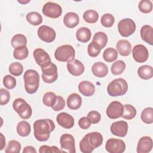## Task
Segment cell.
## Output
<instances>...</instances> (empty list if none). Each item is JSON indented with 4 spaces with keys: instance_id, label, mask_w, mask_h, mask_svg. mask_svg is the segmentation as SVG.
Returning a JSON list of instances; mask_svg holds the SVG:
<instances>
[{
    "instance_id": "f6af8a7d",
    "label": "cell",
    "mask_w": 153,
    "mask_h": 153,
    "mask_svg": "<svg viewBox=\"0 0 153 153\" xmlns=\"http://www.w3.org/2000/svg\"><path fill=\"white\" fill-rule=\"evenodd\" d=\"M10 99V92L5 89L1 88L0 89V105H5L8 103Z\"/></svg>"
},
{
    "instance_id": "30bf717a",
    "label": "cell",
    "mask_w": 153,
    "mask_h": 153,
    "mask_svg": "<svg viewBox=\"0 0 153 153\" xmlns=\"http://www.w3.org/2000/svg\"><path fill=\"white\" fill-rule=\"evenodd\" d=\"M105 149L109 153H123L126 149V144L121 139L111 138L106 141Z\"/></svg>"
},
{
    "instance_id": "d6a6232c",
    "label": "cell",
    "mask_w": 153,
    "mask_h": 153,
    "mask_svg": "<svg viewBox=\"0 0 153 153\" xmlns=\"http://www.w3.org/2000/svg\"><path fill=\"white\" fill-rule=\"evenodd\" d=\"M103 58L106 62H113L118 58V52L114 48H108L103 53Z\"/></svg>"
},
{
    "instance_id": "60d3db41",
    "label": "cell",
    "mask_w": 153,
    "mask_h": 153,
    "mask_svg": "<svg viewBox=\"0 0 153 153\" xmlns=\"http://www.w3.org/2000/svg\"><path fill=\"white\" fill-rule=\"evenodd\" d=\"M138 8L143 13H149L152 10V2L149 0H142L138 4Z\"/></svg>"
},
{
    "instance_id": "7402d4cb",
    "label": "cell",
    "mask_w": 153,
    "mask_h": 153,
    "mask_svg": "<svg viewBox=\"0 0 153 153\" xmlns=\"http://www.w3.org/2000/svg\"><path fill=\"white\" fill-rule=\"evenodd\" d=\"M140 36L142 40L151 45H153V29L150 25L143 26L140 30Z\"/></svg>"
},
{
    "instance_id": "8992f818",
    "label": "cell",
    "mask_w": 153,
    "mask_h": 153,
    "mask_svg": "<svg viewBox=\"0 0 153 153\" xmlns=\"http://www.w3.org/2000/svg\"><path fill=\"white\" fill-rule=\"evenodd\" d=\"M14 110L23 120L29 119L32 114L31 106L22 98H17L13 103Z\"/></svg>"
},
{
    "instance_id": "1f68e13d",
    "label": "cell",
    "mask_w": 153,
    "mask_h": 153,
    "mask_svg": "<svg viewBox=\"0 0 153 153\" xmlns=\"http://www.w3.org/2000/svg\"><path fill=\"white\" fill-rule=\"evenodd\" d=\"M123 106L124 109L121 117H123V118L125 120H130L134 118L136 115L137 112L136 108L133 106L128 104H126L123 105Z\"/></svg>"
},
{
    "instance_id": "bcb514c9",
    "label": "cell",
    "mask_w": 153,
    "mask_h": 153,
    "mask_svg": "<svg viewBox=\"0 0 153 153\" xmlns=\"http://www.w3.org/2000/svg\"><path fill=\"white\" fill-rule=\"evenodd\" d=\"M87 118L91 124L98 123L101 119L100 114L96 111H91L87 114Z\"/></svg>"
},
{
    "instance_id": "d4e9b609",
    "label": "cell",
    "mask_w": 153,
    "mask_h": 153,
    "mask_svg": "<svg viewBox=\"0 0 153 153\" xmlns=\"http://www.w3.org/2000/svg\"><path fill=\"white\" fill-rule=\"evenodd\" d=\"M68 107L72 110H76L79 109L82 104L81 97L77 93H72L70 94L66 100Z\"/></svg>"
},
{
    "instance_id": "e0dca14e",
    "label": "cell",
    "mask_w": 153,
    "mask_h": 153,
    "mask_svg": "<svg viewBox=\"0 0 153 153\" xmlns=\"http://www.w3.org/2000/svg\"><path fill=\"white\" fill-rule=\"evenodd\" d=\"M56 121L59 126L66 129L73 127L75 123L74 117L66 112L59 114L56 117Z\"/></svg>"
},
{
    "instance_id": "2e32d148",
    "label": "cell",
    "mask_w": 153,
    "mask_h": 153,
    "mask_svg": "<svg viewBox=\"0 0 153 153\" xmlns=\"http://www.w3.org/2000/svg\"><path fill=\"white\" fill-rule=\"evenodd\" d=\"M128 124L124 121L114 122L111 126V131L112 134L118 137H124L128 131Z\"/></svg>"
},
{
    "instance_id": "f35d334b",
    "label": "cell",
    "mask_w": 153,
    "mask_h": 153,
    "mask_svg": "<svg viewBox=\"0 0 153 153\" xmlns=\"http://www.w3.org/2000/svg\"><path fill=\"white\" fill-rule=\"evenodd\" d=\"M8 71L11 75L15 76H18L22 74L23 72V66L20 62H13L10 65Z\"/></svg>"
},
{
    "instance_id": "f1b7e54d",
    "label": "cell",
    "mask_w": 153,
    "mask_h": 153,
    "mask_svg": "<svg viewBox=\"0 0 153 153\" xmlns=\"http://www.w3.org/2000/svg\"><path fill=\"white\" fill-rule=\"evenodd\" d=\"M27 22L33 26H38L42 23V16L36 11H32L29 13L26 17Z\"/></svg>"
},
{
    "instance_id": "b9f144b4",
    "label": "cell",
    "mask_w": 153,
    "mask_h": 153,
    "mask_svg": "<svg viewBox=\"0 0 153 153\" xmlns=\"http://www.w3.org/2000/svg\"><path fill=\"white\" fill-rule=\"evenodd\" d=\"M101 48L99 45L94 42L90 43L87 47V53L88 55L91 57H97L100 53Z\"/></svg>"
},
{
    "instance_id": "f907efd6",
    "label": "cell",
    "mask_w": 153,
    "mask_h": 153,
    "mask_svg": "<svg viewBox=\"0 0 153 153\" xmlns=\"http://www.w3.org/2000/svg\"><path fill=\"white\" fill-rule=\"evenodd\" d=\"M23 153H36V150L35 149V148L33 146H27L26 147L24 148L23 150Z\"/></svg>"
},
{
    "instance_id": "cb8c5ba5",
    "label": "cell",
    "mask_w": 153,
    "mask_h": 153,
    "mask_svg": "<svg viewBox=\"0 0 153 153\" xmlns=\"http://www.w3.org/2000/svg\"><path fill=\"white\" fill-rule=\"evenodd\" d=\"M116 48L119 54L123 56H128L131 51V45L126 39L119 40L117 43Z\"/></svg>"
},
{
    "instance_id": "9a60e30c",
    "label": "cell",
    "mask_w": 153,
    "mask_h": 153,
    "mask_svg": "<svg viewBox=\"0 0 153 153\" xmlns=\"http://www.w3.org/2000/svg\"><path fill=\"white\" fill-rule=\"evenodd\" d=\"M60 143L62 149H66L70 153L76 152L75 139L72 135L68 133L63 134L60 138Z\"/></svg>"
},
{
    "instance_id": "484cf974",
    "label": "cell",
    "mask_w": 153,
    "mask_h": 153,
    "mask_svg": "<svg viewBox=\"0 0 153 153\" xmlns=\"http://www.w3.org/2000/svg\"><path fill=\"white\" fill-rule=\"evenodd\" d=\"M91 36V30L85 27L79 28L76 33L77 40L82 43H86L89 41Z\"/></svg>"
},
{
    "instance_id": "d590c367",
    "label": "cell",
    "mask_w": 153,
    "mask_h": 153,
    "mask_svg": "<svg viewBox=\"0 0 153 153\" xmlns=\"http://www.w3.org/2000/svg\"><path fill=\"white\" fill-rule=\"evenodd\" d=\"M29 55L28 48L26 46L14 48L13 56L17 60H23L27 57Z\"/></svg>"
},
{
    "instance_id": "52a82bcc",
    "label": "cell",
    "mask_w": 153,
    "mask_h": 153,
    "mask_svg": "<svg viewBox=\"0 0 153 153\" xmlns=\"http://www.w3.org/2000/svg\"><path fill=\"white\" fill-rule=\"evenodd\" d=\"M42 71V78L45 83H53L55 82L58 78L57 68L53 63H50L48 65L41 68Z\"/></svg>"
},
{
    "instance_id": "816d5d0a",
    "label": "cell",
    "mask_w": 153,
    "mask_h": 153,
    "mask_svg": "<svg viewBox=\"0 0 153 153\" xmlns=\"http://www.w3.org/2000/svg\"><path fill=\"white\" fill-rule=\"evenodd\" d=\"M0 136H1V138H0V150H2L5 146V138L4 137V136L3 135V134L2 133H0Z\"/></svg>"
},
{
    "instance_id": "4fadbf2b",
    "label": "cell",
    "mask_w": 153,
    "mask_h": 153,
    "mask_svg": "<svg viewBox=\"0 0 153 153\" xmlns=\"http://www.w3.org/2000/svg\"><path fill=\"white\" fill-rule=\"evenodd\" d=\"M132 55L136 62L143 63L148 60L149 53L145 46L142 44H137L133 48Z\"/></svg>"
},
{
    "instance_id": "ba28073f",
    "label": "cell",
    "mask_w": 153,
    "mask_h": 153,
    "mask_svg": "<svg viewBox=\"0 0 153 153\" xmlns=\"http://www.w3.org/2000/svg\"><path fill=\"white\" fill-rule=\"evenodd\" d=\"M118 30L122 36L128 37L135 32L136 24L131 19L126 18L122 19L118 22Z\"/></svg>"
},
{
    "instance_id": "ee69618b",
    "label": "cell",
    "mask_w": 153,
    "mask_h": 153,
    "mask_svg": "<svg viewBox=\"0 0 153 153\" xmlns=\"http://www.w3.org/2000/svg\"><path fill=\"white\" fill-rule=\"evenodd\" d=\"M3 84L7 89L11 90L16 85V79L14 76L7 75L3 78Z\"/></svg>"
},
{
    "instance_id": "f5cc1de1",
    "label": "cell",
    "mask_w": 153,
    "mask_h": 153,
    "mask_svg": "<svg viewBox=\"0 0 153 153\" xmlns=\"http://www.w3.org/2000/svg\"><path fill=\"white\" fill-rule=\"evenodd\" d=\"M30 1H18V2L20 3V4H27L28 2H29Z\"/></svg>"
},
{
    "instance_id": "83f0119b",
    "label": "cell",
    "mask_w": 153,
    "mask_h": 153,
    "mask_svg": "<svg viewBox=\"0 0 153 153\" xmlns=\"http://www.w3.org/2000/svg\"><path fill=\"white\" fill-rule=\"evenodd\" d=\"M17 132L22 137L27 136L31 131L30 124L26 121H22L17 126Z\"/></svg>"
},
{
    "instance_id": "8d00e7d4",
    "label": "cell",
    "mask_w": 153,
    "mask_h": 153,
    "mask_svg": "<svg viewBox=\"0 0 153 153\" xmlns=\"http://www.w3.org/2000/svg\"><path fill=\"white\" fill-rule=\"evenodd\" d=\"M126 69V63L123 60H118L114 62L111 68V71L114 75L121 74Z\"/></svg>"
},
{
    "instance_id": "ac0fdd59",
    "label": "cell",
    "mask_w": 153,
    "mask_h": 153,
    "mask_svg": "<svg viewBox=\"0 0 153 153\" xmlns=\"http://www.w3.org/2000/svg\"><path fill=\"white\" fill-rule=\"evenodd\" d=\"M67 69L68 72L74 76H79L82 74L85 70V67L82 62L77 59L68 62Z\"/></svg>"
},
{
    "instance_id": "c3c4849f",
    "label": "cell",
    "mask_w": 153,
    "mask_h": 153,
    "mask_svg": "<svg viewBox=\"0 0 153 153\" xmlns=\"http://www.w3.org/2000/svg\"><path fill=\"white\" fill-rule=\"evenodd\" d=\"M65 152L63 150H60L56 146H49L47 145H42L39 149V153H48V152Z\"/></svg>"
},
{
    "instance_id": "4dcf8cb0",
    "label": "cell",
    "mask_w": 153,
    "mask_h": 153,
    "mask_svg": "<svg viewBox=\"0 0 153 153\" xmlns=\"http://www.w3.org/2000/svg\"><path fill=\"white\" fill-rule=\"evenodd\" d=\"M11 43L12 47L14 48L26 46L27 38L23 34H16L13 36Z\"/></svg>"
},
{
    "instance_id": "681fc988",
    "label": "cell",
    "mask_w": 153,
    "mask_h": 153,
    "mask_svg": "<svg viewBox=\"0 0 153 153\" xmlns=\"http://www.w3.org/2000/svg\"><path fill=\"white\" fill-rule=\"evenodd\" d=\"M91 124V123L90 122L87 117H83L81 118L78 121V125L79 127L83 130L88 129L90 127Z\"/></svg>"
},
{
    "instance_id": "6da1fadb",
    "label": "cell",
    "mask_w": 153,
    "mask_h": 153,
    "mask_svg": "<svg viewBox=\"0 0 153 153\" xmlns=\"http://www.w3.org/2000/svg\"><path fill=\"white\" fill-rule=\"evenodd\" d=\"M55 129V124L50 119H40L33 123V134L35 139L40 142L47 141L50 133Z\"/></svg>"
},
{
    "instance_id": "7bdbcfd3",
    "label": "cell",
    "mask_w": 153,
    "mask_h": 153,
    "mask_svg": "<svg viewBox=\"0 0 153 153\" xmlns=\"http://www.w3.org/2000/svg\"><path fill=\"white\" fill-rule=\"evenodd\" d=\"M100 22L103 26L105 27H111L114 24L115 19L111 14L106 13L102 16Z\"/></svg>"
},
{
    "instance_id": "836d02e7",
    "label": "cell",
    "mask_w": 153,
    "mask_h": 153,
    "mask_svg": "<svg viewBox=\"0 0 153 153\" xmlns=\"http://www.w3.org/2000/svg\"><path fill=\"white\" fill-rule=\"evenodd\" d=\"M83 19L87 23H94L99 19V14L94 10H88L84 13Z\"/></svg>"
},
{
    "instance_id": "7c38bea8",
    "label": "cell",
    "mask_w": 153,
    "mask_h": 153,
    "mask_svg": "<svg viewBox=\"0 0 153 153\" xmlns=\"http://www.w3.org/2000/svg\"><path fill=\"white\" fill-rule=\"evenodd\" d=\"M124 106L118 101H113L106 108V115L111 119H117L121 117L123 113Z\"/></svg>"
},
{
    "instance_id": "74e56055",
    "label": "cell",
    "mask_w": 153,
    "mask_h": 153,
    "mask_svg": "<svg viewBox=\"0 0 153 153\" xmlns=\"http://www.w3.org/2000/svg\"><path fill=\"white\" fill-rule=\"evenodd\" d=\"M21 144L16 140L9 141L5 149V153H19L21 150Z\"/></svg>"
},
{
    "instance_id": "603a6c76",
    "label": "cell",
    "mask_w": 153,
    "mask_h": 153,
    "mask_svg": "<svg viewBox=\"0 0 153 153\" xmlns=\"http://www.w3.org/2000/svg\"><path fill=\"white\" fill-rule=\"evenodd\" d=\"M79 22L78 15L74 12H69L65 14L63 18L64 25L69 28H74L76 26Z\"/></svg>"
},
{
    "instance_id": "ffe728a7",
    "label": "cell",
    "mask_w": 153,
    "mask_h": 153,
    "mask_svg": "<svg viewBox=\"0 0 153 153\" xmlns=\"http://www.w3.org/2000/svg\"><path fill=\"white\" fill-rule=\"evenodd\" d=\"M91 71L94 76L98 78H103L108 73V68L105 63L98 62L93 65Z\"/></svg>"
},
{
    "instance_id": "ab89813d",
    "label": "cell",
    "mask_w": 153,
    "mask_h": 153,
    "mask_svg": "<svg viewBox=\"0 0 153 153\" xmlns=\"http://www.w3.org/2000/svg\"><path fill=\"white\" fill-rule=\"evenodd\" d=\"M56 98L57 96L54 93L48 91L44 94L42 98V102L46 106L52 107L56 102Z\"/></svg>"
},
{
    "instance_id": "277c9868",
    "label": "cell",
    "mask_w": 153,
    "mask_h": 153,
    "mask_svg": "<svg viewBox=\"0 0 153 153\" xmlns=\"http://www.w3.org/2000/svg\"><path fill=\"white\" fill-rule=\"evenodd\" d=\"M127 81L121 78L112 80L107 87V92L112 97L121 96L124 95L128 90Z\"/></svg>"
},
{
    "instance_id": "9c48e42d",
    "label": "cell",
    "mask_w": 153,
    "mask_h": 153,
    "mask_svg": "<svg viewBox=\"0 0 153 153\" xmlns=\"http://www.w3.org/2000/svg\"><path fill=\"white\" fill-rule=\"evenodd\" d=\"M42 11L45 16L52 19H56L62 15V9L58 4L48 2L44 5Z\"/></svg>"
},
{
    "instance_id": "3957f363",
    "label": "cell",
    "mask_w": 153,
    "mask_h": 153,
    "mask_svg": "<svg viewBox=\"0 0 153 153\" xmlns=\"http://www.w3.org/2000/svg\"><path fill=\"white\" fill-rule=\"evenodd\" d=\"M25 88L29 94L36 93L39 85V75L37 71L33 69L27 70L23 76Z\"/></svg>"
},
{
    "instance_id": "7a4b0ae2",
    "label": "cell",
    "mask_w": 153,
    "mask_h": 153,
    "mask_svg": "<svg viewBox=\"0 0 153 153\" xmlns=\"http://www.w3.org/2000/svg\"><path fill=\"white\" fill-rule=\"evenodd\" d=\"M103 143L102 135L96 131L85 134L79 142V149L83 153H91Z\"/></svg>"
},
{
    "instance_id": "8fae6325",
    "label": "cell",
    "mask_w": 153,
    "mask_h": 153,
    "mask_svg": "<svg viewBox=\"0 0 153 153\" xmlns=\"http://www.w3.org/2000/svg\"><path fill=\"white\" fill-rule=\"evenodd\" d=\"M37 33L40 39L47 43L54 41L56 36L55 30L52 27L46 25L41 26L38 29Z\"/></svg>"
},
{
    "instance_id": "4316f807",
    "label": "cell",
    "mask_w": 153,
    "mask_h": 153,
    "mask_svg": "<svg viewBox=\"0 0 153 153\" xmlns=\"http://www.w3.org/2000/svg\"><path fill=\"white\" fill-rule=\"evenodd\" d=\"M137 74L141 79L145 80L149 79L153 76V68L149 65L141 66L137 69Z\"/></svg>"
},
{
    "instance_id": "5b68a950",
    "label": "cell",
    "mask_w": 153,
    "mask_h": 153,
    "mask_svg": "<svg viewBox=\"0 0 153 153\" xmlns=\"http://www.w3.org/2000/svg\"><path fill=\"white\" fill-rule=\"evenodd\" d=\"M75 51L71 45H63L56 48L54 52L55 59L62 62H69L74 60Z\"/></svg>"
},
{
    "instance_id": "d6986e66",
    "label": "cell",
    "mask_w": 153,
    "mask_h": 153,
    "mask_svg": "<svg viewBox=\"0 0 153 153\" xmlns=\"http://www.w3.org/2000/svg\"><path fill=\"white\" fill-rule=\"evenodd\" d=\"M153 142L151 137L149 136L142 137L137 143V152L138 153H148L152 149Z\"/></svg>"
},
{
    "instance_id": "e575fe53",
    "label": "cell",
    "mask_w": 153,
    "mask_h": 153,
    "mask_svg": "<svg viewBox=\"0 0 153 153\" xmlns=\"http://www.w3.org/2000/svg\"><path fill=\"white\" fill-rule=\"evenodd\" d=\"M140 118L144 123L148 124H152L153 123V108L151 107L145 108L142 111Z\"/></svg>"
},
{
    "instance_id": "f546056e",
    "label": "cell",
    "mask_w": 153,
    "mask_h": 153,
    "mask_svg": "<svg viewBox=\"0 0 153 153\" xmlns=\"http://www.w3.org/2000/svg\"><path fill=\"white\" fill-rule=\"evenodd\" d=\"M92 41L97 44L100 48L103 49L107 44L108 36L103 32H97L94 35Z\"/></svg>"
},
{
    "instance_id": "7dc6e473",
    "label": "cell",
    "mask_w": 153,
    "mask_h": 153,
    "mask_svg": "<svg viewBox=\"0 0 153 153\" xmlns=\"http://www.w3.org/2000/svg\"><path fill=\"white\" fill-rule=\"evenodd\" d=\"M65 106V100L60 96H57L56 100L54 105L51 107L54 111H59L62 110Z\"/></svg>"
},
{
    "instance_id": "5bb4252c",
    "label": "cell",
    "mask_w": 153,
    "mask_h": 153,
    "mask_svg": "<svg viewBox=\"0 0 153 153\" xmlns=\"http://www.w3.org/2000/svg\"><path fill=\"white\" fill-rule=\"evenodd\" d=\"M33 56L36 64L41 68L44 67L51 63L49 54L42 48H38L35 49L33 51Z\"/></svg>"
},
{
    "instance_id": "44dd1931",
    "label": "cell",
    "mask_w": 153,
    "mask_h": 153,
    "mask_svg": "<svg viewBox=\"0 0 153 153\" xmlns=\"http://www.w3.org/2000/svg\"><path fill=\"white\" fill-rule=\"evenodd\" d=\"M79 91L84 96L89 97L94 94L95 86L93 83L88 81H82L78 85Z\"/></svg>"
}]
</instances>
